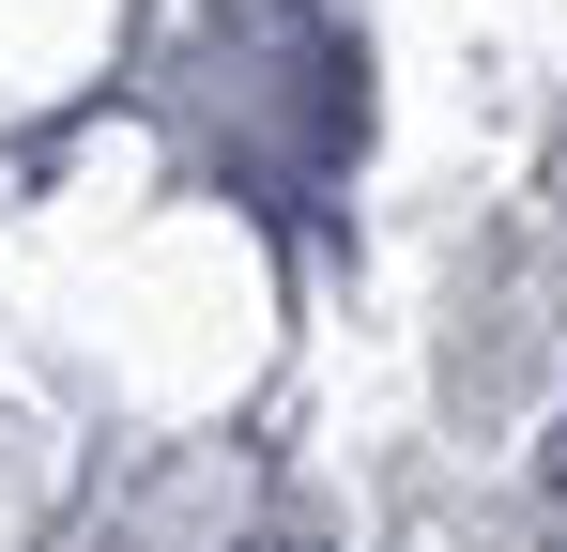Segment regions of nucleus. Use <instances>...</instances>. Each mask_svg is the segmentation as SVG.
<instances>
[{
    "label": "nucleus",
    "mask_w": 567,
    "mask_h": 552,
    "mask_svg": "<svg viewBox=\"0 0 567 552\" xmlns=\"http://www.w3.org/2000/svg\"><path fill=\"white\" fill-rule=\"evenodd\" d=\"M246 552H322V538H246Z\"/></svg>",
    "instance_id": "1"
}]
</instances>
